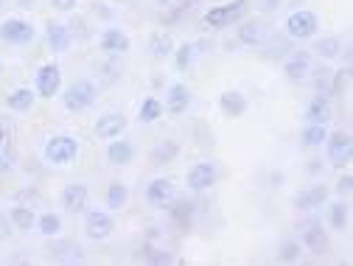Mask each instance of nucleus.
<instances>
[{
  "mask_svg": "<svg viewBox=\"0 0 353 266\" xmlns=\"http://www.w3.org/2000/svg\"><path fill=\"white\" fill-rule=\"evenodd\" d=\"M176 154H180V143L176 141H163L152 149V165H168L176 160Z\"/></svg>",
  "mask_w": 353,
  "mask_h": 266,
  "instance_id": "cd10ccee",
  "label": "nucleus"
},
{
  "mask_svg": "<svg viewBox=\"0 0 353 266\" xmlns=\"http://www.w3.org/2000/svg\"><path fill=\"white\" fill-rule=\"evenodd\" d=\"M6 236H9V218L0 213V238H6Z\"/></svg>",
  "mask_w": 353,
  "mask_h": 266,
  "instance_id": "37998d69",
  "label": "nucleus"
},
{
  "mask_svg": "<svg viewBox=\"0 0 353 266\" xmlns=\"http://www.w3.org/2000/svg\"><path fill=\"white\" fill-rule=\"evenodd\" d=\"M157 3H160V6H171V0H157Z\"/></svg>",
  "mask_w": 353,
  "mask_h": 266,
  "instance_id": "49530a36",
  "label": "nucleus"
},
{
  "mask_svg": "<svg viewBox=\"0 0 353 266\" xmlns=\"http://www.w3.org/2000/svg\"><path fill=\"white\" fill-rule=\"evenodd\" d=\"M14 163V146H12V132L0 126V174H6Z\"/></svg>",
  "mask_w": 353,
  "mask_h": 266,
  "instance_id": "c85d7f7f",
  "label": "nucleus"
},
{
  "mask_svg": "<svg viewBox=\"0 0 353 266\" xmlns=\"http://www.w3.org/2000/svg\"><path fill=\"white\" fill-rule=\"evenodd\" d=\"M129 121L123 112H107L96 121V138L99 141H112V138H121L123 132H126Z\"/></svg>",
  "mask_w": 353,
  "mask_h": 266,
  "instance_id": "9d476101",
  "label": "nucleus"
},
{
  "mask_svg": "<svg viewBox=\"0 0 353 266\" xmlns=\"http://www.w3.org/2000/svg\"><path fill=\"white\" fill-rule=\"evenodd\" d=\"M350 135L347 132H328V138H325V152H328V160H331V165H336V168H345L347 163H350Z\"/></svg>",
  "mask_w": 353,
  "mask_h": 266,
  "instance_id": "6e6552de",
  "label": "nucleus"
},
{
  "mask_svg": "<svg viewBox=\"0 0 353 266\" xmlns=\"http://www.w3.org/2000/svg\"><path fill=\"white\" fill-rule=\"evenodd\" d=\"M199 48H202L199 42H185V45H180V48H176V51H174V62H176V70H188V68H194L196 57L202 54Z\"/></svg>",
  "mask_w": 353,
  "mask_h": 266,
  "instance_id": "bb28decb",
  "label": "nucleus"
},
{
  "mask_svg": "<svg viewBox=\"0 0 353 266\" xmlns=\"http://www.w3.org/2000/svg\"><path fill=\"white\" fill-rule=\"evenodd\" d=\"M34 87H37V96L39 99H54L59 96L62 90V68L48 62V65H42L34 76Z\"/></svg>",
  "mask_w": 353,
  "mask_h": 266,
  "instance_id": "39448f33",
  "label": "nucleus"
},
{
  "mask_svg": "<svg viewBox=\"0 0 353 266\" xmlns=\"http://www.w3.org/2000/svg\"><path fill=\"white\" fill-rule=\"evenodd\" d=\"M247 12H250V0H230V3H222V6L208 9L205 17H202V23H205L208 28H213V31L230 28V25L241 23V20L247 17Z\"/></svg>",
  "mask_w": 353,
  "mask_h": 266,
  "instance_id": "f257e3e1",
  "label": "nucleus"
},
{
  "mask_svg": "<svg viewBox=\"0 0 353 266\" xmlns=\"http://www.w3.org/2000/svg\"><path fill=\"white\" fill-rule=\"evenodd\" d=\"M171 3H176V9H191L196 0H171Z\"/></svg>",
  "mask_w": 353,
  "mask_h": 266,
  "instance_id": "c03bdc74",
  "label": "nucleus"
},
{
  "mask_svg": "<svg viewBox=\"0 0 353 266\" xmlns=\"http://www.w3.org/2000/svg\"><path fill=\"white\" fill-rule=\"evenodd\" d=\"M331 121V99L317 93L312 104L305 107V123H328Z\"/></svg>",
  "mask_w": 353,
  "mask_h": 266,
  "instance_id": "412c9836",
  "label": "nucleus"
},
{
  "mask_svg": "<svg viewBox=\"0 0 353 266\" xmlns=\"http://www.w3.org/2000/svg\"><path fill=\"white\" fill-rule=\"evenodd\" d=\"M328 202V188L325 185H312V188H303L294 196V207L300 213H314Z\"/></svg>",
  "mask_w": 353,
  "mask_h": 266,
  "instance_id": "ddd939ff",
  "label": "nucleus"
},
{
  "mask_svg": "<svg viewBox=\"0 0 353 266\" xmlns=\"http://www.w3.org/2000/svg\"><path fill=\"white\" fill-rule=\"evenodd\" d=\"M165 207H168V216H171V221H174L176 227H183V230H188V227H191L194 207H196L191 199H176V196H174Z\"/></svg>",
  "mask_w": 353,
  "mask_h": 266,
  "instance_id": "6ab92c4d",
  "label": "nucleus"
},
{
  "mask_svg": "<svg viewBox=\"0 0 353 266\" xmlns=\"http://www.w3.org/2000/svg\"><path fill=\"white\" fill-rule=\"evenodd\" d=\"M312 51H314L320 59H336L339 51H342V42H339V37H323V39L314 42Z\"/></svg>",
  "mask_w": 353,
  "mask_h": 266,
  "instance_id": "2f4dec72",
  "label": "nucleus"
},
{
  "mask_svg": "<svg viewBox=\"0 0 353 266\" xmlns=\"http://www.w3.org/2000/svg\"><path fill=\"white\" fill-rule=\"evenodd\" d=\"M188 107H191V90H188V84H183V81H176V84H171L168 90H165V112L168 115H183V112H188Z\"/></svg>",
  "mask_w": 353,
  "mask_h": 266,
  "instance_id": "9b49d317",
  "label": "nucleus"
},
{
  "mask_svg": "<svg viewBox=\"0 0 353 266\" xmlns=\"http://www.w3.org/2000/svg\"><path fill=\"white\" fill-rule=\"evenodd\" d=\"M37 230L46 236V238L59 236V233H62V216H59V213H42V216L37 218Z\"/></svg>",
  "mask_w": 353,
  "mask_h": 266,
  "instance_id": "7c9ffc66",
  "label": "nucleus"
},
{
  "mask_svg": "<svg viewBox=\"0 0 353 266\" xmlns=\"http://www.w3.org/2000/svg\"><path fill=\"white\" fill-rule=\"evenodd\" d=\"M188 188L191 191H208L216 183V165L213 163H196L188 168Z\"/></svg>",
  "mask_w": 353,
  "mask_h": 266,
  "instance_id": "f3484780",
  "label": "nucleus"
},
{
  "mask_svg": "<svg viewBox=\"0 0 353 266\" xmlns=\"http://www.w3.org/2000/svg\"><path fill=\"white\" fill-rule=\"evenodd\" d=\"M3 3H6V0H0V9H3Z\"/></svg>",
  "mask_w": 353,
  "mask_h": 266,
  "instance_id": "de8ad7c7",
  "label": "nucleus"
},
{
  "mask_svg": "<svg viewBox=\"0 0 353 266\" xmlns=\"http://www.w3.org/2000/svg\"><path fill=\"white\" fill-rule=\"evenodd\" d=\"M14 3H17L20 9H31V6L37 3V0H14Z\"/></svg>",
  "mask_w": 353,
  "mask_h": 266,
  "instance_id": "a18cd8bd",
  "label": "nucleus"
},
{
  "mask_svg": "<svg viewBox=\"0 0 353 266\" xmlns=\"http://www.w3.org/2000/svg\"><path fill=\"white\" fill-rule=\"evenodd\" d=\"M112 230H115V225H112V216H110L107 210H90V213H87V218H84V233H87V238L104 241V238L112 236Z\"/></svg>",
  "mask_w": 353,
  "mask_h": 266,
  "instance_id": "1a4fd4ad",
  "label": "nucleus"
},
{
  "mask_svg": "<svg viewBox=\"0 0 353 266\" xmlns=\"http://www.w3.org/2000/svg\"><path fill=\"white\" fill-rule=\"evenodd\" d=\"M126 199H129V188L123 183H110V188H107V207L110 210H121V207H126Z\"/></svg>",
  "mask_w": 353,
  "mask_h": 266,
  "instance_id": "473e14b6",
  "label": "nucleus"
},
{
  "mask_svg": "<svg viewBox=\"0 0 353 266\" xmlns=\"http://www.w3.org/2000/svg\"><path fill=\"white\" fill-rule=\"evenodd\" d=\"M143 260L146 263H174V258L163 249H143Z\"/></svg>",
  "mask_w": 353,
  "mask_h": 266,
  "instance_id": "58836bf2",
  "label": "nucleus"
},
{
  "mask_svg": "<svg viewBox=\"0 0 353 266\" xmlns=\"http://www.w3.org/2000/svg\"><path fill=\"white\" fill-rule=\"evenodd\" d=\"M79 157V141L70 135H57L46 143V163L51 165H70Z\"/></svg>",
  "mask_w": 353,
  "mask_h": 266,
  "instance_id": "20e7f679",
  "label": "nucleus"
},
{
  "mask_svg": "<svg viewBox=\"0 0 353 266\" xmlns=\"http://www.w3.org/2000/svg\"><path fill=\"white\" fill-rule=\"evenodd\" d=\"M261 48H270V54H267L270 59L286 57V54L292 51V39H289V37H286V39H283V37H272V39H270V34H267V39L261 42Z\"/></svg>",
  "mask_w": 353,
  "mask_h": 266,
  "instance_id": "f704fd0d",
  "label": "nucleus"
},
{
  "mask_svg": "<svg viewBox=\"0 0 353 266\" xmlns=\"http://www.w3.org/2000/svg\"><path fill=\"white\" fill-rule=\"evenodd\" d=\"M350 191H353V176L345 171V174L339 176V183H336V194H339V196H350Z\"/></svg>",
  "mask_w": 353,
  "mask_h": 266,
  "instance_id": "ea45409f",
  "label": "nucleus"
},
{
  "mask_svg": "<svg viewBox=\"0 0 353 266\" xmlns=\"http://www.w3.org/2000/svg\"><path fill=\"white\" fill-rule=\"evenodd\" d=\"M9 221L14 225V230H23V233H28V230L37 225V216H34V210H31V207H23V205H17V207H12V210H9Z\"/></svg>",
  "mask_w": 353,
  "mask_h": 266,
  "instance_id": "c756f323",
  "label": "nucleus"
},
{
  "mask_svg": "<svg viewBox=\"0 0 353 266\" xmlns=\"http://www.w3.org/2000/svg\"><path fill=\"white\" fill-rule=\"evenodd\" d=\"M278 258H281L283 263H294V260H300V241H294V238H286V241L281 244V252H278Z\"/></svg>",
  "mask_w": 353,
  "mask_h": 266,
  "instance_id": "4c0bfd02",
  "label": "nucleus"
},
{
  "mask_svg": "<svg viewBox=\"0 0 353 266\" xmlns=\"http://www.w3.org/2000/svg\"><path fill=\"white\" fill-rule=\"evenodd\" d=\"M219 107H222V112L228 118H241L247 112V96L239 90H228V93L219 96Z\"/></svg>",
  "mask_w": 353,
  "mask_h": 266,
  "instance_id": "4be33fe9",
  "label": "nucleus"
},
{
  "mask_svg": "<svg viewBox=\"0 0 353 266\" xmlns=\"http://www.w3.org/2000/svg\"><path fill=\"white\" fill-rule=\"evenodd\" d=\"M308 70H312V54L308 51H294L289 54L286 65H283V76L292 81V84H300L308 79Z\"/></svg>",
  "mask_w": 353,
  "mask_h": 266,
  "instance_id": "f8f14e48",
  "label": "nucleus"
},
{
  "mask_svg": "<svg viewBox=\"0 0 353 266\" xmlns=\"http://www.w3.org/2000/svg\"><path fill=\"white\" fill-rule=\"evenodd\" d=\"M87 199H90V188H87L84 183H70L62 191V207L68 213H81L87 207Z\"/></svg>",
  "mask_w": 353,
  "mask_h": 266,
  "instance_id": "dca6fc26",
  "label": "nucleus"
},
{
  "mask_svg": "<svg viewBox=\"0 0 353 266\" xmlns=\"http://www.w3.org/2000/svg\"><path fill=\"white\" fill-rule=\"evenodd\" d=\"M267 39V25L261 20H244L239 28V45L247 48H261V42Z\"/></svg>",
  "mask_w": 353,
  "mask_h": 266,
  "instance_id": "a211bd4d",
  "label": "nucleus"
},
{
  "mask_svg": "<svg viewBox=\"0 0 353 266\" xmlns=\"http://www.w3.org/2000/svg\"><path fill=\"white\" fill-rule=\"evenodd\" d=\"M99 45H101L104 54L121 57V54H126V51L132 48V39H129V34L121 31V28H104L101 37H99Z\"/></svg>",
  "mask_w": 353,
  "mask_h": 266,
  "instance_id": "4468645a",
  "label": "nucleus"
},
{
  "mask_svg": "<svg viewBox=\"0 0 353 266\" xmlns=\"http://www.w3.org/2000/svg\"><path fill=\"white\" fill-rule=\"evenodd\" d=\"M149 54H152V59H165V57H171V54H174V39H171V34H165V31L152 34V39H149Z\"/></svg>",
  "mask_w": 353,
  "mask_h": 266,
  "instance_id": "393cba45",
  "label": "nucleus"
},
{
  "mask_svg": "<svg viewBox=\"0 0 353 266\" xmlns=\"http://www.w3.org/2000/svg\"><path fill=\"white\" fill-rule=\"evenodd\" d=\"M46 42H48V48H51L54 54H65V51L70 48L73 37H70L68 25H62V23H48V28H46Z\"/></svg>",
  "mask_w": 353,
  "mask_h": 266,
  "instance_id": "aec40b11",
  "label": "nucleus"
},
{
  "mask_svg": "<svg viewBox=\"0 0 353 266\" xmlns=\"http://www.w3.org/2000/svg\"><path fill=\"white\" fill-rule=\"evenodd\" d=\"M174 196H176V188H174V183L168 180V176H157V180H152L146 185V202L152 207H165Z\"/></svg>",
  "mask_w": 353,
  "mask_h": 266,
  "instance_id": "2eb2a0df",
  "label": "nucleus"
},
{
  "mask_svg": "<svg viewBox=\"0 0 353 266\" xmlns=\"http://www.w3.org/2000/svg\"><path fill=\"white\" fill-rule=\"evenodd\" d=\"M325 138H328L325 123H305L303 135H300V143H303L305 149H317V146L325 143Z\"/></svg>",
  "mask_w": 353,
  "mask_h": 266,
  "instance_id": "a878e982",
  "label": "nucleus"
},
{
  "mask_svg": "<svg viewBox=\"0 0 353 266\" xmlns=\"http://www.w3.org/2000/svg\"><path fill=\"white\" fill-rule=\"evenodd\" d=\"M51 3L59 9V12H70L76 6V0H51Z\"/></svg>",
  "mask_w": 353,
  "mask_h": 266,
  "instance_id": "a19ab883",
  "label": "nucleus"
},
{
  "mask_svg": "<svg viewBox=\"0 0 353 266\" xmlns=\"http://www.w3.org/2000/svg\"><path fill=\"white\" fill-rule=\"evenodd\" d=\"M308 76H312V84H314V90H317V93L331 96V79H334V70H328V68H317V70H308Z\"/></svg>",
  "mask_w": 353,
  "mask_h": 266,
  "instance_id": "c9c22d12",
  "label": "nucleus"
},
{
  "mask_svg": "<svg viewBox=\"0 0 353 266\" xmlns=\"http://www.w3.org/2000/svg\"><path fill=\"white\" fill-rule=\"evenodd\" d=\"M261 9L263 12H275V9H281V0H261Z\"/></svg>",
  "mask_w": 353,
  "mask_h": 266,
  "instance_id": "79ce46f5",
  "label": "nucleus"
},
{
  "mask_svg": "<svg viewBox=\"0 0 353 266\" xmlns=\"http://www.w3.org/2000/svg\"><path fill=\"white\" fill-rule=\"evenodd\" d=\"M286 37L294 39V42H303V39H312L317 31H320V20L314 12H308V9H300V12H292L286 17Z\"/></svg>",
  "mask_w": 353,
  "mask_h": 266,
  "instance_id": "7ed1b4c3",
  "label": "nucleus"
},
{
  "mask_svg": "<svg viewBox=\"0 0 353 266\" xmlns=\"http://www.w3.org/2000/svg\"><path fill=\"white\" fill-rule=\"evenodd\" d=\"M107 160H110L112 165H129L132 160H135V146H132L129 141L112 138L110 146H107Z\"/></svg>",
  "mask_w": 353,
  "mask_h": 266,
  "instance_id": "5701e85b",
  "label": "nucleus"
},
{
  "mask_svg": "<svg viewBox=\"0 0 353 266\" xmlns=\"http://www.w3.org/2000/svg\"><path fill=\"white\" fill-rule=\"evenodd\" d=\"M325 218H328L331 230H345V225H347V205H345V202H334V205H328Z\"/></svg>",
  "mask_w": 353,
  "mask_h": 266,
  "instance_id": "72a5a7b5",
  "label": "nucleus"
},
{
  "mask_svg": "<svg viewBox=\"0 0 353 266\" xmlns=\"http://www.w3.org/2000/svg\"><path fill=\"white\" fill-rule=\"evenodd\" d=\"M300 247H305L308 252H314V255H323L328 249V236H325L317 216L305 218L300 225Z\"/></svg>",
  "mask_w": 353,
  "mask_h": 266,
  "instance_id": "423d86ee",
  "label": "nucleus"
},
{
  "mask_svg": "<svg viewBox=\"0 0 353 266\" xmlns=\"http://www.w3.org/2000/svg\"><path fill=\"white\" fill-rule=\"evenodd\" d=\"M34 101H37V93H31L28 87H17L14 93L6 96V107H9L12 112H28V110L34 107Z\"/></svg>",
  "mask_w": 353,
  "mask_h": 266,
  "instance_id": "b1692460",
  "label": "nucleus"
},
{
  "mask_svg": "<svg viewBox=\"0 0 353 266\" xmlns=\"http://www.w3.org/2000/svg\"><path fill=\"white\" fill-rule=\"evenodd\" d=\"M160 115H163V104H160V99L149 96V99L141 104V121H143V123H154Z\"/></svg>",
  "mask_w": 353,
  "mask_h": 266,
  "instance_id": "e433bc0d",
  "label": "nucleus"
},
{
  "mask_svg": "<svg viewBox=\"0 0 353 266\" xmlns=\"http://www.w3.org/2000/svg\"><path fill=\"white\" fill-rule=\"evenodd\" d=\"M0 39L9 42V45H28V42L37 39V28L26 20L12 17V20H6L3 25H0Z\"/></svg>",
  "mask_w": 353,
  "mask_h": 266,
  "instance_id": "0eeeda50",
  "label": "nucleus"
},
{
  "mask_svg": "<svg viewBox=\"0 0 353 266\" xmlns=\"http://www.w3.org/2000/svg\"><path fill=\"white\" fill-rule=\"evenodd\" d=\"M96 99H99L96 81H90V79H76L73 84H68V90H65V96H62V104H65V110H70V112H84L87 107L96 104Z\"/></svg>",
  "mask_w": 353,
  "mask_h": 266,
  "instance_id": "f03ea898",
  "label": "nucleus"
},
{
  "mask_svg": "<svg viewBox=\"0 0 353 266\" xmlns=\"http://www.w3.org/2000/svg\"><path fill=\"white\" fill-rule=\"evenodd\" d=\"M0 73H3V65H0Z\"/></svg>",
  "mask_w": 353,
  "mask_h": 266,
  "instance_id": "09e8293b",
  "label": "nucleus"
}]
</instances>
